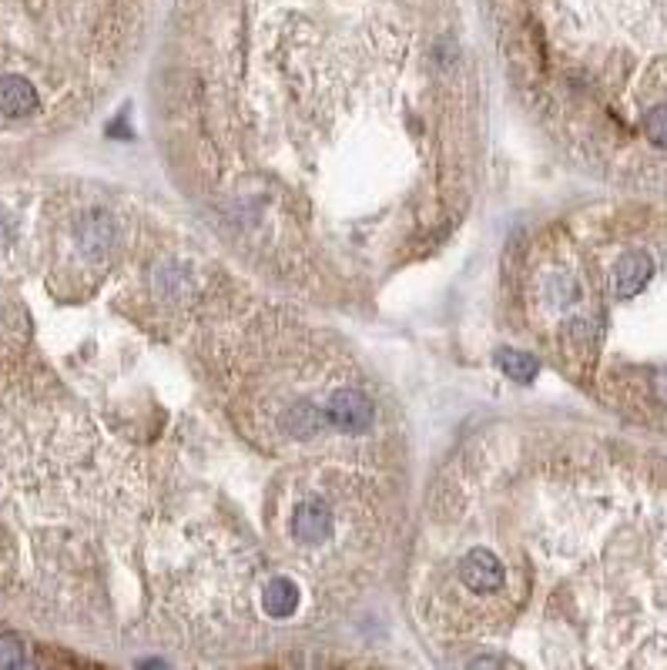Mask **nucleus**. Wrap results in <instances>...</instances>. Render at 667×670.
<instances>
[{
	"label": "nucleus",
	"instance_id": "obj_1",
	"mask_svg": "<svg viewBox=\"0 0 667 670\" xmlns=\"http://www.w3.org/2000/svg\"><path fill=\"white\" fill-rule=\"evenodd\" d=\"M467 58L460 0H179L172 161L272 272L366 282L467 211Z\"/></svg>",
	"mask_w": 667,
	"mask_h": 670
},
{
	"label": "nucleus",
	"instance_id": "obj_2",
	"mask_svg": "<svg viewBox=\"0 0 667 670\" xmlns=\"http://www.w3.org/2000/svg\"><path fill=\"white\" fill-rule=\"evenodd\" d=\"M329 423L340 436H366V429L376 419V406L372 400L363 393L359 385H340L336 393L329 396Z\"/></svg>",
	"mask_w": 667,
	"mask_h": 670
},
{
	"label": "nucleus",
	"instance_id": "obj_3",
	"mask_svg": "<svg viewBox=\"0 0 667 670\" xmlns=\"http://www.w3.org/2000/svg\"><path fill=\"white\" fill-rule=\"evenodd\" d=\"M299 584L286 574L279 577H272L262 590H258V603H262V613L268 621H289L296 617V610H299Z\"/></svg>",
	"mask_w": 667,
	"mask_h": 670
},
{
	"label": "nucleus",
	"instance_id": "obj_4",
	"mask_svg": "<svg viewBox=\"0 0 667 670\" xmlns=\"http://www.w3.org/2000/svg\"><path fill=\"white\" fill-rule=\"evenodd\" d=\"M654 262L644 252H628L618 265H614V296L618 299H634L637 292H644V286L651 282Z\"/></svg>",
	"mask_w": 667,
	"mask_h": 670
},
{
	"label": "nucleus",
	"instance_id": "obj_5",
	"mask_svg": "<svg viewBox=\"0 0 667 670\" xmlns=\"http://www.w3.org/2000/svg\"><path fill=\"white\" fill-rule=\"evenodd\" d=\"M496 362H499V369H504V376L514 379V382H530V379L540 372L537 356H530V353H517V349H504V353L496 356Z\"/></svg>",
	"mask_w": 667,
	"mask_h": 670
},
{
	"label": "nucleus",
	"instance_id": "obj_6",
	"mask_svg": "<svg viewBox=\"0 0 667 670\" xmlns=\"http://www.w3.org/2000/svg\"><path fill=\"white\" fill-rule=\"evenodd\" d=\"M641 128L647 135V141L654 148H664L667 151V104H654L644 111V118H641Z\"/></svg>",
	"mask_w": 667,
	"mask_h": 670
},
{
	"label": "nucleus",
	"instance_id": "obj_7",
	"mask_svg": "<svg viewBox=\"0 0 667 670\" xmlns=\"http://www.w3.org/2000/svg\"><path fill=\"white\" fill-rule=\"evenodd\" d=\"M24 647L18 637L11 634H0V667H24Z\"/></svg>",
	"mask_w": 667,
	"mask_h": 670
}]
</instances>
